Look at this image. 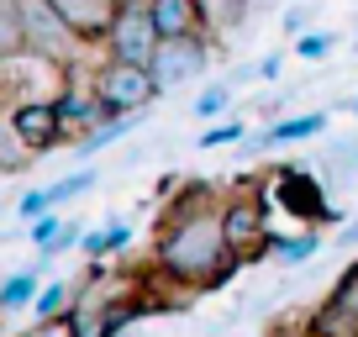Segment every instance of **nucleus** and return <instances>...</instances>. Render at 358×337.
<instances>
[{
    "mask_svg": "<svg viewBox=\"0 0 358 337\" xmlns=\"http://www.w3.org/2000/svg\"><path fill=\"white\" fill-rule=\"evenodd\" d=\"M332 43H337L332 32H301V37H295V58L316 64V58H327V53H332Z\"/></svg>",
    "mask_w": 358,
    "mask_h": 337,
    "instance_id": "obj_22",
    "label": "nucleus"
},
{
    "mask_svg": "<svg viewBox=\"0 0 358 337\" xmlns=\"http://www.w3.org/2000/svg\"><path fill=\"white\" fill-rule=\"evenodd\" d=\"M353 116H358V95H353Z\"/></svg>",
    "mask_w": 358,
    "mask_h": 337,
    "instance_id": "obj_29",
    "label": "nucleus"
},
{
    "mask_svg": "<svg viewBox=\"0 0 358 337\" xmlns=\"http://www.w3.org/2000/svg\"><path fill=\"white\" fill-rule=\"evenodd\" d=\"M43 211H53V201H48V185H43V190H27L22 201H16V216H22V222H37Z\"/></svg>",
    "mask_w": 358,
    "mask_h": 337,
    "instance_id": "obj_24",
    "label": "nucleus"
},
{
    "mask_svg": "<svg viewBox=\"0 0 358 337\" xmlns=\"http://www.w3.org/2000/svg\"><path fill=\"white\" fill-rule=\"evenodd\" d=\"M27 232H32V243H37V248H48L58 232H64V216H58V211H43L37 222H27Z\"/></svg>",
    "mask_w": 358,
    "mask_h": 337,
    "instance_id": "obj_23",
    "label": "nucleus"
},
{
    "mask_svg": "<svg viewBox=\"0 0 358 337\" xmlns=\"http://www.w3.org/2000/svg\"><path fill=\"white\" fill-rule=\"evenodd\" d=\"M90 85L101 90V101L111 106V111H148V106L164 95L148 64H132V58H111V53H106L101 64L90 69Z\"/></svg>",
    "mask_w": 358,
    "mask_h": 337,
    "instance_id": "obj_4",
    "label": "nucleus"
},
{
    "mask_svg": "<svg viewBox=\"0 0 358 337\" xmlns=\"http://www.w3.org/2000/svg\"><path fill=\"white\" fill-rule=\"evenodd\" d=\"M37 290H43V274H37V269H16L11 280L0 285V311H22V306H32Z\"/></svg>",
    "mask_w": 358,
    "mask_h": 337,
    "instance_id": "obj_16",
    "label": "nucleus"
},
{
    "mask_svg": "<svg viewBox=\"0 0 358 337\" xmlns=\"http://www.w3.org/2000/svg\"><path fill=\"white\" fill-rule=\"evenodd\" d=\"M16 16H22V43L32 48V53H48V58H58V64H69L74 69L79 64V32L58 16V6L53 0H16Z\"/></svg>",
    "mask_w": 358,
    "mask_h": 337,
    "instance_id": "obj_5",
    "label": "nucleus"
},
{
    "mask_svg": "<svg viewBox=\"0 0 358 337\" xmlns=\"http://www.w3.org/2000/svg\"><path fill=\"white\" fill-rule=\"evenodd\" d=\"M285 32H290V37H301V32H306V6H295V11H285Z\"/></svg>",
    "mask_w": 358,
    "mask_h": 337,
    "instance_id": "obj_26",
    "label": "nucleus"
},
{
    "mask_svg": "<svg viewBox=\"0 0 358 337\" xmlns=\"http://www.w3.org/2000/svg\"><path fill=\"white\" fill-rule=\"evenodd\" d=\"M201 148H227V143H248V122H222V127H206L195 137Z\"/></svg>",
    "mask_w": 358,
    "mask_h": 337,
    "instance_id": "obj_19",
    "label": "nucleus"
},
{
    "mask_svg": "<svg viewBox=\"0 0 358 337\" xmlns=\"http://www.w3.org/2000/svg\"><path fill=\"white\" fill-rule=\"evenodd\" d=\"M206 64H211V37H164L148 69H153L158 90L174 95L179 85H195L206 74Z\"/></svg>",
    "mask_w": 358,
    "mask_h": 337,
    "instance_id": "obj_8",
    "label": "nucleus"
},
{
    "mask_svg": "<svg viewBox=\"0 0 358 337\" xmlns=\"http://www.w3.org/2000/svg\"><path fill=\"white\" fill-rule=\"evenodd\" d=\"M53 6H58V16L79 32V43L95 48V43H106V32H111L122 0H53Z\"/></svg>",
    "mask_w": 358,
    "mask_h": 337,
    "instance_id": "obj_11",
    "label": "nucleus"
},
{
    "mask_svg": "<svg viewBox=\"0 0 358 337\" xmlns=\"http://www.w3.org/2000/svg\"><path fill=\"white\" fill-rule=\"evenodd\" d=\"M268 206L295 216L301 227H343V211H332L327 185L311 174V164H274L268 168Z\"/></svg>",
    "mask_w": 358,
    "mask_h": 337,
    "instance_id": "obj_2",
    "label": "nucleus"
},
{
    "mask_svg": "<svg viewBox=\"0 0 358 337\" xmlns=\"http://www.w3.org/2000/svg\"><path fill=\"white\" fill-rule=\"evenodd\" d=\"M227 106H232V90H227V85H206V90L195 95V116H206V122H211V116H222Z\"/></svg>",
    "mask_w": 358,
    "mask_h": 337,
    "instance_id": "obj_21",
    "label": "nucleus"
},
{
    "mask_svg": "<svg viewBox=\"0 0 358 337\" xmlns=\"http://www.w3.org/2000/svg\"><path fill=\"white\" fill-rule=\"evenodd\" d=\"M101 180V174H95V168H74V174H69V180H58V185H48V201H53V211L64 201H74V195H85L90 185Z\"/></svg>",
    "mask_w": 358,
    "mask_h": 337,
    "instance_id": "obj_18",
    "label": "nucleus"
},
{
    "mask_svg": "<svg viewBox=\"0 0 358 337\" xmlns=\"http://www.w3.org/2000/svg\"><path fill=\"white\" fill-rule=\"evenodd\" d=\"M74 306V285H64V280H53L48 290H37V301H32V311H37V327H48V322H58V316Z\"/></svg>",
    "mask_w": 358,
    "mask_h": 337,
    "instance_id": "obj_17",
    "label": "nucleus"
},
{
    "mask_svg": "<svg viewBox=\"0 0 358 337\" xmlns=\"http://www.w3.org/2000/svg\"><path fill=\"white\" fill-rule=\"evenodd\" d=\"M280 69H285V58H280V53H268L264 64H258V79H280Z\"/></svg>",
    "mask_w": 358,
    "mask_h": 337,
    "instance_id": "obj_27",
    "label": "nucleus"
},
{
    "mask_svg": "<svg viewBox=\"0 0 358 337\" xmlns=\"http://www.w3.org/2000/svg\"><path fill=\"white\" fill-rule=\"evenodd\" d=\"M316 253H322V227H301L295 237H274V259H280L285 269H295V264H311Z\"/></svg>",
    "mask_w": 358,
    "mask_h": 337,
    "instance_id": "obj_13",
    "label": "nucleus"
},
{
    "mask_svg": "<svg viewBox=\"0 0 358 337\" xmlns=\"http://www.w3.org/2000/svg\"><path fill=\"white\" fill-rule=\"evenodd\" d=\"M6 127H11V132L22 137V143L32 148L37 158L53 153V148H64V143H74V137H69L64 111H58V95H32V101H11V116H6Z\"/></svg>",
    "mask_w": 358,
    "mask_h": 337,
    "instance_id": "obj_7",
    "label": "nucleus"
},
{
    "mask_svg": "<svg viewBox=\"0 0 358 337\" xmlns=\"http://www.w3.org/2000/svg\"><path fill=\"white\" fill-rule=\"evenodd\" d=\"M348 164H358V137H348V143H337V148H332V174H337V185L353 174Z\"/></svg>",
    "mask_w": 358,
    "mask_h": 337,
    "instance_id": "obj_25",
    "label": "nucleus"
},
{
    "mask_svg": "<svg viewBox=\"0 0 358 337\" xmlns=\"http://www.w3.org/2000/svg\"><path fill=\"white\" fill-rule=\"evenodd\" d=\"M158 43H164V32H158V22H153V6H148V0H122V6H116V22H111V32H106L101 48L111 58L153 64Z\"/></svg>",
    "mask_w": 358,
    "mask_h": 337,
    "instance_id": "obj_6",
    "label": "nucleus"
},
{
    "mask_svg": "<svg viewBox=\"0 0 358 337\" xmlns=\"http://www.w3.org/2000/svg\"><path fill=\"white\" fill-rule=\"evenodd\" d=\"M137 116H143V111H116V116H106V122L95 127L90 137H79V153H85V158H95L101 148H111L116 137H127V132H132V127H137Z\"/></svg>",
    "mask_w": 358,
    "mask_h": 337,
    "instance_id": "obj_15",
    "label": "nucleus"
},
{
    "mask_svg": "<svg viewBox=\"0 0 358 337\" xmlns=\"http://www.w3.org/2000/svg\"><path fill=\"white\" fill-rule=\"evenodd\" d=\"M32 158H37V153H32V148H27L22 137L11 132V127H6V153H0V168H6V174H22Z\"/></svg>",
    "mask_w": 358,
    "mask_h": 337,
    "instance_id": "obj_20",
    "label": "nucleus"
},
{
    "mask_svg": "<svg viewBox=\"0 0 358 337\" xmlns=\"http://www.w3.org/2000/svg\"><path fill=\"white\" fill-rule=\"evenodd\" d=\"M306 332H316V337H337V332H358V259L348 264L343 274H337V285H332V295H327L322 306H316L311 316H306Z\"/></svg>",
    "mask_w": 358,
    "mask_h": 337,
    "instance_id": "obj_9",
    "label": "nucleus"
},
{
    "mask_svg": "<svg viewBox=\"0 0 358 337\" xmlns=\"http://www.w3.org/2000/svg\"><path fill=\"white\" fill-rule=\"evenodd\" d=\"M243 269V259L232 253L222 232V195L206 180H185L169 195V216L158 222L153 237V274L174 290H222L232 274Z\"/></svg>",
    "mask_w": 358,
    "mask_h": 337,
    "instance_id": "obj_1",
    "label": "nucleus"
},
{
    "mask_svg": "<svg viewBox=\"0 0 358 337\" xmlns=\"http://www.w3.org/2000/svg\"><path fill=\"white\" fill-rule=\"evenodd\" d=\"M268 190L258 185H243V190L222 195V232L232 243V253L243 264H258V259H274V232H268Z\"/></svg>",
    "mask_w": 358,
    "mask_h": 337,
    "instance_id": "obj_3",
    "label": "nucleus"
},
{
    "mask_svg": "<svg viewBox=\"0 0 358 337\" xmlns=\"http://www.w3.org/2000/svg\"><path fill=\"white\" fill-rule=\"evenodd\" d=\"M337 243H343V248H358V222H343V227H337Z\"/></svg>",
    "mask_w": 358,
    "mask_h": 337,
    "instance_id": "obj_28",
    "label": "nucleus"
},
{
    "mask_svg": "<svg viewBox=\"0 0 358 337\" xmlns=\"http://www.w3.org/2000/svg\"><path fill=\"white\" fill-rule=\"evenodd\" d=\"M327 127V111H301V116H280L274 127H264V132L253 137V148H280V143H306V137H316Z\"/></svg>",
    "mask_w": 358,
    "mask_h": 337,
    "instance_id": "obj_12",
    "label": "nucleus"
},
{
    "mask_svg": "<svg viewBox=\"0 0 358 337\" xmlns=\"http://www.w3.org/2000/svg\"><path fill=\"white\" fill-rule=\"evenodd\" d=\"M164 37H211V0H148Z\"/></svg>",
    "mask_w": 358,
    "mask_h": 337,
    "instance_id": "obj_10",
    "label": "nucleus"
},
{
    "mask_svg": "<svg viewBox=\"0 0 358 337\" xmlns=\"http://www.w3.org/2000/svg\"><path fill=\"white\" fill-rule=\"evenodd\" d=\"M127 243H132V227H127V222H111V227H101V232H85V237H79V248H85L90 264H101V259H111V253H122Z\"/></svg>",
    "mask_w": 358,
    "mask_h": 337,
    "instance_id": "obj_14",
    "label": "nucleus"
}]
</instances>
